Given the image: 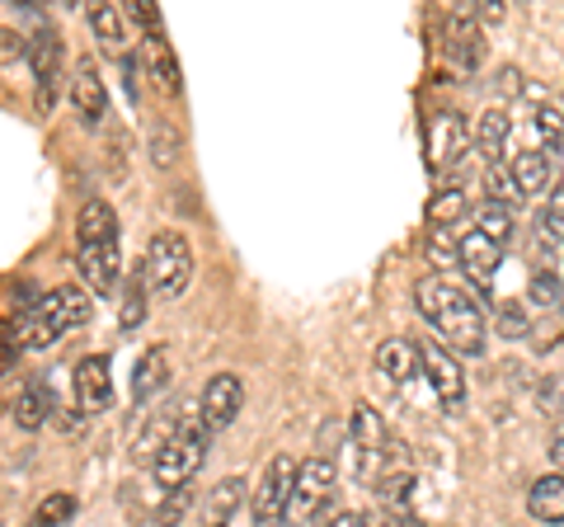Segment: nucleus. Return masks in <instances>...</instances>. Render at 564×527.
Instances as JSON below:
<instances>
[{
  "instance_id": "4be33fe9",
  "label": "nucleus",
  "mask_w": 564,
  "mask_h": 527,
  "mask_svg": "<svg viewBox=\"0 0 564 527\" xmlns=\"http://www.w3.org/2000/svg\"><path fill=\"white\" fill-rule=\"evenodd\" d=\"M527 514H532L536 523H545V527L564 523V476H560V471L532 481V490H527Z\"/></svg>"
},
{
  "instance_id": "ea45409f",
  "label": "nucleus",
  "mask_w": 564,
  "mask_h": 527,
  "mask_svg": "<svg viewBox=\"0 0 564 527\" xmlns=\"http://www.w3.org/2000/svg\"><path fill=\"white\" fill-rule=\"evenodd\" d=\"M20 52H29V47H24V39H20V33L0 29V62H14V57H20Z\"/></svg>"
},
{
  "instance_id": "9b49d317",
  "label": "nucleus",
  "mask_w": 564,
  "mask_h": 527,
  "mask_svg": "<svg viewBox=\"0 0 564 527\" xmlns=\"http://www.w3.org/2000/svg\"><path fill=\"white\" fill-rule=\"evenodd\" d=\"M193 419L188 406H161V410H151L147 419H141V429L132 433V462L137 466H151L155 456H161L174 438L184 433V424Z\"/></svg>"
},
{
  "instance_id": "423d86ee",
  "label": "nucleus",
  "mask_w": 564,
  "mask_h": 527,
  "mask_svg": "<svg viewBox=\"0 0 564 527\" xmlns=\"http://www.w3.org/2000/svg\"><path fill=\"white\" fill-rule=\"evenodd\" d=\"M292 490H296V456L278 452L269 466H263V481L250 499V514L254 527H282L288 523V508H292Z\"/></svg>"
},
{
  "instance_id": "7ed1b4c3",
  "label": "nucleus",
  "mask_w": 564,
  "mask_h": 527,
  "mask_svg": "<svg viewBox=\"0 0 564 527\" xmlns=\"http://www.w3.org/2000/svg\"><path fill=\"white\" fill-rule=\"evenodd\" d=\"M90 292L76 288V283H62L52 288L47 297H39V306H29L24 325H20V340L29 354H43V348H52L57 340H66L76 325L90 321Z\"/></svg>"
},
{
  "instance_id": "39448f33",
  "label": "nucleus",
  "mask_w": 564,
  "mask_h": 527,
  "mask_svg": "<svg viewBox=\"0 0 564 527\" xmlns=\"http://www.w3.org/2000/svg\"><path fill=\"white\" fill-rule=\"evenodd\" d=\"M207 429H203V419L193 415L188 424H184V433L174 438V443L155 456L151 462V476H155V485L161 490H184L188 481H193V471L203 466V456H207Z\"/></svg>"
},
{
  "instance_id": "f704fd0d",
  "label": "nucleus",
  "mask_w": 564,
  "mask_h": 527,
  "mask_svg": "<svg viewBox=\"0 0 564 527\" xmlns=\"http://www.w3.org/2000/svg\"><path fill=\"white\" fill-rule=\"evenodd\" d=\"M70 514H76V499H70V495H47V499L39 504V514H33V523H39V527H57V523H66Z\"/></svg>"
},
{
  "instance_id": "6ab92c4d",
  "label": "nucleus",
  "mask_w": 564,
  "mask_h": 527,
  "mask_svg": "<svg viewBox=\"0 0 564 527\" xmlns=\"http://www.w3.org/2000/svg\"><path fill=\"white\" fill-rule=\"evenodd\" d=\"M372 490H377L386 504H404V499H410V490H414V462L404 456V448L395 443V438H391V448H386V462L377 471Z\"/></svg>"
},
{
  "instance_id": "c03bdc74",
  "label": "nucleus",
  "mask_w": 564,
  "mask_h": 527,
  "mask_svg": "<svg viewBox=\"0 0 564 527\" xmlns=\"http://www.w3.org/2000/svg\"><path fill=\"white\" fill-rule=\"evenodd\" d=\"M207 527H226V523H207Z\"/></svg>"
},
{
  "instance_id": "a19ab883",
  "label": "nucleus",
  "mask_w": 564,
  "mask_h": 527,
  "mask_svg": "<svg viewBox=\"0 0 564 527\" xmlns=\"http://www.w3.org/2000/svg\"><path fill=\"white\" fill-rule=\"evenodd\" d=\"M551 462H555V471L564 476V419H560L555 433H551Z\"/></svg>"
},
{
  "instance_id": "a211bd4d",
  "label": "nucleus",
  "mask_w": 564,
  "mask_h": 527,
  "mask_svg": "<svg viewBox=\"0 0 564 527\" xmlns=\"http://www.w3.org/2000/svg\"><path fill=\"white\" fill-rule=\"evenodd\" d=\"M456 264H462L480 288H494V273H499V264H503V250L494 240H485L480 232H466L462 240H456Z\"/></svg>"
},
{
  "instance_id": "b1692460",
  "label": "nucleus",
  "mask_w": 564,
  "mask_h": 527,
  "mask_svg": "<svg viewBox=\"0 0 564 527\" xmlns=\"http://www.w3.org/2000/svg\"><path fill=\"white\" fill-rule=\"evenodd\" d=\"M475 232H480L485 240H494L503 250L508 240H513V232H518V217H513V207H503V203H489V198H480L475 203Z\"/></svg>"
},
{
  "instance_id": "0eeeda50",
  "label": "nucleus",
  "mask_w": 564,
  "mask_h": 527,
  "mask_svg": "<svg viewBox=\"0 0 564 527\" xmlns=\"http://www.w3.org/2000/svg\"><path fill=\"white\" fill-rule=\"evenodd\" d=\"M334 481H339V466H334V456L315 452V456H306V462H296V490H292L288 518L292 523L321 518V508L334 499Z\"/></svg>"
},
{
  "instance_id": "4468645a",
  "label": "nucleus",
  "mask_w": 564,
  "mask_h": 527,
  "mask_svg": "<svg viewBox=\"0 0 564 527\" xmlns=\"http://www.w3.org/2000/svg\"><path fill=\"white\" fill-rule=\"evenodd\" d=\"M70 386H76V410L80 415H104L113 406V373H109V358H80L76 373H70Z\"/></svg>"
},
{
  "instance_id": "ddd939ff",
  "label": "nucleus",
  "mask_w": 564,
  "mask_h": 527,
  "mask_svg": "<svg viewBox=\"0 0 564 527\" xmlns=\"http://www.w3.org/2000/svg\"><path fill=\"white\" fill-rule=\"evenodd\" d=\"M29 66H33V85H39V114H52V104H57V80H62V39L52 29L33 33Z\"/></svg>"
},
{
  "instance_id": "e433bc0d",
  "label": "nucleus",
  "mask_w": 564,
  "mask_h": 527,
  "mask_svg": "<svg viewBox=\"0 0 564 527\" xmlns=\"http://www.w3.org/2000/svg\"><path fill=\"white\" fill-rule=\"evenodd\" d=\"M188 504H193L188 490H170V495L161 499V508H155V523H161V527H174V523L188 514Z\"/></svg>"
},
{
  "instance_id": "f3484780",
  "label": "nucleus",
  "mask_w": 564,
  "mask_h": 527,
  "mask_svg": "<svg viewBox=\"0 0 564 527\" xmlns=\"http://www.w3.org/2000/svg\"><path fill=\"white\" fill-rule=\"evenodd\" d=\"M174 377V363H170V348L165 344H151L147 354L137 358L132 367V406H147L151 396H161Z\"/></svg>"
},
{
  "instance_id": "a878e982",
  "label": "nucleus",
  "mask_w": 564,
  "mask_h": 527,
  "mask_svg": "<svg viewBox=\"0 0 564 527\" xmlns=\"http://www.w3.org/2000/svg\"><path fill=\"white\" fill-rule=\"evenodd\" d=\"M122 306H118V325L122 330H137L141 321H147V273H141V264H137V269L128 273V278H122Z\"/></svg>"
},
{
  "instance_id": "6e6552de",
  "label": "nucleus",
  "mask_w": 564,
  "mask_h": 527,
  "mask_svg": "<svg viewBox=\"0 0 564 527\" xmlns=\"http://www.w3.org/2000/svg\"><path fill=\"white\" fill-rule=\"evenodd\" d=\"M419 373L429 377L437 406H443L447 415H456V410L466 406V373H462V358H456L447 344L423 340L419 344Z\"/></svg>"
},
{
  "instance_id": "5701e85b",
  "label": "nucleus",
  "mask_w": 564,
  "mask_h": 527,
  "mask_svg": "<svg viewBox=\"0 0 564 527\" xmlns=\"http://www.w3.org/2000/svg\"><path fill=\"white\" fill-rule=\"evenodd\" d=\"M377 373L391 386L414 381V373H419V344L414 340H386V344H377Z\"/></svg>"
},
{
  "instance_id": "a18cd8bd",
  "label": "nucleus",
  "mask_w": 564,
  "mask_h": 527,
  "mask_svg": "<svg viewBox=\"0 0 564 527\" xmlns=\"http://www.w3.org/2000/svg\"><path fill=\"white\" fill-rule=\"evenodd\" d=\"M560 114H564V95H560Z\"/></svg>"
},
{
  "instance_id": "37998d69",
  "label": "nucleus",
  "mask_w": 564,
  "mask_h": 527,
  "mask_svg": "<svg viewBox=\"0 0 564 527\" xmlns=\"http://www.w3.org/2000/svg\"><path fill=\"white\" fill-rule=\"evenodd\" d=\"M381 527H429V523H419L414 514H391V518H386Z\"/></svg>"
},
{
  "instance_id": "393cba45",
  "label": "nucleus",
  "mask_w": 564,
  "mask_h": 527,
  "mask_svg": "<svg viewBox=\"0 0 564 527\" xmlns=\"http://www.w3.org/2000/svg\"><path fill=\"white\" fill-rule=\"evenodd\" d=\"M14 419H20V429H43L47 419H57V406H52V396H47V386L43 381H29L20 400H14Z\"/></svg>"
},
{
  "instance_id": "20e7f679",
  "label": "nucleus",
  "mask_w": 564,
  "mask_h": 527,
  "mask_svg": "<svg viewBox=\"0 0 564 527\" xmlns=\"http://www.w3.org/2000/svg\"><path fill=\"white\" fill-rule=\"evenodd\" d=\"M141 273H147V288L155 297H184V288L193 283V250L184 232H155L147 240V255H141Z\"/></svg>"
},
{
  "instance_id": "c756f323",
  "label": "nucleus",
  "mask_w": 564,
  "mask_h": 527,
  "mask_svg": "<svg viewBox=\"0 0 564 527\" xmlns=\"http://www.w3.org/2000/svg\"><path fill=\"white\" fill-rule=\"evenodd\" d=\"M470 213V198H466V189H443L433 198V207H429V217H433V226H452V222H462Z\"/></svg>"
},
{
  "instance_id": "f03ea898",
  "label": "nucleus",
  "mask_w": 564,
  "mask_h": 527,
  "mask_svg": "<svg viewBox=\"0 0 564 527\" xmlns=\"http://www.w3.org/2000/svg\"><path fill=\"white\" fill-rule=\"evenodd\" d=\"M76 269L95 288V297H109L122 283V236L118 213L104 198H85L76 213Z\"/></svg>"
},
{
  "instance_id": "aec40b11",
  "label": "nucleus",
  "mask_w": 564,
  "mask_h": 527,
  "mask_svg": "<svg viewBox=\"0 0 564 527\" xmlns=\"http://www.w3.org/2000/svg\"><path fill=\"white\" fill-rule=\"evenodd\" d=\"M508 170H513V184L522 193V203L551 193V184H555V155H545V151H518Z\"/></svg>"
},
{
  "instance_id": "79ce46f5",
  "label": "nucleus",
  "mask_w": 564,
  "mask_h": 527,
  "mask_svg": "<svg viewBox=\"0 0 564 527\" xmlns=\"http://www.w3.org/2000/svg\"><path fill=\"white\" fill-rule=\"evenodd\" d=\"M329 527H372V523H367V514H352V508H348V514H339Z\"/></svg>"
},
{
  "instance_id": "bb28decb",
  "label": "nucleus",
  "mask_w": 564,
  "mask_h": 527,
  "mask_svg": "<svg viewBox=\"0 0 564 527\" xmlns=\"http://www.w3.org/2000/svg\"><path fill=\"white\" fill-rule=\"evenodd\" d=\"M245 495H250V490H245V481L240 476H226V481H217L207 490V518L212 523H226L236 514V508L245 504Z\"/></svg>"
},
{
  "instance_id": "412c9836",
  "label": "nucleus",
  "mask_w": 564,
  "mask_h": 527,
  "mask_svg": "<svg viewBox=\"0 0 564 527\" xmlns=\"http://www.w3.org/2000/svg\"><path fill=\"white\" fill-rule=\"evenodd\" d=\"M508 137H513V118L503 109H485L475 122V151L485 155V165H508Z\"/></svg>"
},
{
  "instance_id": "dca6fc26",
  "label": "nucleus",
  "mask_w": 564,
  "mask_h": 527,
  "mask_svg": "<svg viewBox=\"0 0 564 527\" xmlns=\"http://www.w3.org/2000/svg\"><path fill=\"white\" fill-rule=\"evenodd\" d=\"M443 39H447L443 52L456 66H462V72H475V66L485 62V33H480V24H475L466 10L447 14V20H443Z\"/></svg>"
},
{
  "instance_id": "2f4dec72",
  "label": "nucleus",
  "mask_w": 564,
  "mask_h": 527,
  "mask_svg": "<svg viewBox=\"0 0 564 527\" xmlns=\"http://www.w3.org/2000/svg\"><path fill=\"white\" fill-rule=\"evenodd\" d=\"M536 132L545 142V155L564 151V114L555 109V104H536Z\"/></svg>"
},
{
  "instance_id": "473e14b6",
  "label": "nucleus",
  "mask_w": 564,
  "mask_h": 527,
  "mask_svg": "<svg viewBox=\"0 0 564 527\" xmlns=\"http://www.w3.org/2000/svg\"><path fill=\"white\" fill-rule=\"evenodd\" d=\"M485 193H489V203H503V207L522 203V193L513 184V170H508V165H489L485 170Z\"/></svg>"
},
{
  "instance_id": "58836bf2",
  "label": "nucleus",
  "mask_w": 564,
  "mask_h": 527,
  "mask_svg": "<svg viewBox=\"0 0 564 527\" xmlns=\"http://www.w3.org/2000/svg\"><path fill=\"white\" fill-rule=\"evenodd\" d=\"M122 14L147 29V39H155V33H161V10H155V0H132V6H122Z\"/></svg>"
},
{
  "instance_id": "2eb2a0df",
  "label": "nucleus",
  "mask_w": 564,
  "mask_h": 527,
  "mask_svg": "<svg viewBox=\"0 0 564 527\" xmlns=\"http://www.w3.org/2000/svg\"><path fill=\"white\" fill-rule=\"evenodd\" d=\"M70 104H76V114L99 128L104 118H109V90H104V76L95 57H76V72H70Z\"/></svg>"
},
{
  "instance_id": "72a5a7b5",
  "label": "nucleus",
  "mask_w": 564,
  "mask_h": 527,
  "mask_svg": "<svg viewBox=\"0 0 564 527\" xmlns=\"http://www.w3.org/2000/svg\"><path fill=\"white\" fill-rule=\"evenodd\" d=\"M527 302L555 311V306H560V278H555L551 269H536L532 278H527Z\"/></svg>"
},
{
  "instance_id": "1a4fd4ad",
  "label": "nucleus",
  "mask_w": 564,
  "mask_h": 527,
  "mask_svg": "<svg viewBox=\"0 0 564 527\" xmlns=\"http://www.w3.org/2000/svg\"><path fill=\"white\" fill-rule=\"evenodd\" d=\"M348 438H352V448H358V476L362 481H377V471L386 462V448H391V429H386V419L372 406H367V400L352 406Z\"/></svg>"
},
{
  "instance_id": "c85d7f7f",
  "label": "nucleus",
  "mask_w": 564,
  "mask_h": 527,
  "mask_svg": "<svg viewBox=\"0 0 564 527\" xmlns=\"http://www.w3.org/2000/svg\"><path fill=\"white\" fill-rule=\"evenodd\" d=\"M147 57H151L155 85H161L165 95H180V72H174V57H170V47H165L161 33H155V39H147Z\"/></svg>"
},
{
  "instance_id": "c9c22d12",
  "label": "nucleus",
  "mask_w": 564,
  "mask_h": 527,
  "mask_svg": "<svg viewBox=\"0 0 564 527\" xmlns=\"http://www.w3.org/2000/svg\"><path fill=\"white\" fill-rule=\"evenodd\" d=\"M494 330H499L503 340H522L527 330H532V321H527V311H522V306L508 302V306H499V315H494Z\"/></svg>"
},
{
  "instance_id": "7c9ffc66",
  "label": "nucleus",
  "mask_w": 564,
  "mask_h": 527,
  "mask_svg": "<svg viewBox=\"0 0 564 527\" xmlns=\"http://www.w3.org/2000/svg\"><path fill=\"white\" fill-rule=\"evenodd\" d=\"M90 29L99 43H122L128 24H122V6H90Z\"/></svg>"
},
{
  "instance_id": "f257e3e1",
  "label": "nucleus",
  "mask_w": 564,
  "mask_h": 527,
  "mask_svg": "<svg viewBox=\"0 0 564 527\" xmlns=\"http://www.w3.org/2000/svg\"><path fill=\"white\" fill-rule=\"evenodd\" d=\"M414 302L423 311V321L443 335V344L452 348L456 358L462 354L480 358L485 354L489 321H485V306L475 302L466 288H456L452 278H443V273H429V278H419L414 283Z\"/></svg>"
},
{
  "instance_id": "f8f14e48",
  "label": "nucleus",
  "mask_w": 564,
  "mask_h": 527,
  "mask_svg": "<svg viewBox=\"0 0 564 527\" xmlns=\"http://www.w3.org/2000/svg\"><path fill=\"white\" fill-rule=\"evenodd\" d=\"M240 406H245V381H240L236 373L207 377L203 396H198V419H203V429H207V433L231 429L236 419H240Z\"/></svg>"
},
{
  "instance_id": "9d476101",
  "label": "nucleus",
  "mask_w": 564,
  "mask_h": 527,
  "mask_svg": "<svg viewBox=\"0 0 564 527\" xmlns=\"http://www.w3.org/2000/svg\"><path fill=\"white\" fill-rule=\"evenodd\" d=\"M466 147H470V128L456 109H443V114L429 118V128H423V151H429L433 174H447L466 155Z\"/></svg>"
},
{
  "instance_id": "cd10ccee",
  "label": "nucleus",
  "mask_w": 564,
  "mask_h": 527,
  "mask_svg": "<svg viewBox=\"0 0 564 527\" xmlns=\"http://www.w3.org/2000/svg\"><path fill=\"white\" fill-rule=\"evenodd\" d=\"M541 240L545 245H564V180L551 184V193H545V207H541Z\"/></svg>"
},
{
  "instance_id": "4c0bfd02",
  "label": "nucleus",
  "mask_w": 564,
  "mask_h": 527,
  "mask_svg": "<svg viewBox=\"0 0 564 527\" xmlns=\"http://www.w3.org/2000/svg\"><path fill=\"white\" fill-rule=\"evenodd\" d=\"M536 406H541L545 415H564V377H541Z\"/></svg>"
}]
</instances>
